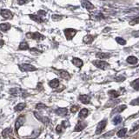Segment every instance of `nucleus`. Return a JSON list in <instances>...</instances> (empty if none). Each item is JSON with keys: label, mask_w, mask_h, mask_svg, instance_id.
Returning a JSON list of instances; mask_svg holds the SVG:
<instances>
[{"label": "nucleus", "mask_w": 139, "mask_h": 139, "mask_svg": "<svg viewBox=\"0 0 139 139\" xmlns=\"http://www.w3.org/2000/svg\"><path fill=\"white\" fill-rule=\"evenodd\" d=\"M92 64H93V65H95L97 68H99V69L103 70H106L109 67L108 63L102 61V60H94V61L92 62Z\"/></svg>", "instance_id": "nucleus-1"}, {"label": "nucleus", "mask_w": 139, "mask_h": 139, "mask_svg": "<svg viewBox=\"0 0 139 139\" xmlns=\"http://www.w3.org/2000/svg\"><path fill=\"white\" fill-rule=\"evenodd\" d=\"M64 32V35H65V37H66L67 40H70L74 37L76 34H77V31L72 28H68V29H65Z\"/></svg>", "instance_id": "nucleus-2"}, {"label": "nucleus", "mask_w": 139, "mask_h": 139, "mask_svg": "<svg viewBox=\"0 0 139 139\" xmlns=\"http://www.w3.org/2000/svg\"><path fill=\"white\" fill-rule=\"evenodd\" d=\"M18 67H19L20 70H22V71H35V70H37L36 67L31 64H19Z\"/></svg>", "instance_id": "nucleus-3"}, {"label": "nucleus", "mask_w": 139, "mask_h": 139, "mask_svg": "<svg viewBox=\"0 0 139 139\" xmlns=\"http://www.w3.org/2000/svg\"><path fill=\"white\" fill-rule=\"evenodd\" d=\"M106 125H107V120L106 119H103L101 122H99V124H97V127L96 130V134L98 135V134H100V133H102L103 130L105 129Z\"/></svg>", "instance_id": "nucleus-4"}, {"label": "nucleus", "mask_w": 139, "mask_h": 139, "mask_svg": "<svg viewBox=\"0 0 139 139\" xmlns=\"http://www.w3.org/2000/svg\"><path fill=\"white\" fill-rule=\"evenodd\" d=\"M26 36L30 37V38L35 39L37 41H41L43 39H45V37L42 34H40L39 32H33V33H27Z\"/></svg>", "instance_id": "nucleus-5"}, {"label": "nucleus", "mask_w": 139, "mask_h": 139, "mask_svg": "<svg viewBox=\"0 0 139 139\" xmlns=\"http://www.w3.org/2000/svg\"><path fill=\"white\" fill-rule=\"evenodd\" d=\"M24 122H25V118H24V116H20L19 118L17 119V121H16V123H15V130H16V131H18L19 128L24 124Z\"/></svg>", "instance_id": "nucleus-6"}, {"label": "nucleus", "mask_w": 139, "mask_h": 139, "mask_svg": "<svg viewBox=\"0 0 139 139\" xmlns=\"http://www.w3.org/2000/svg\"><path fill=\"white\" fill-rule=\"evenodd\" d=\"M0 14L3 18H7V19H10V18H12L13 15L12 12H10V10H7V9H3L1 10V12H0Z\"/></svg>", "instance_id": "nucleus-7"}, {"label": "nucleus", "mask_w": 139, "mask_h": 139, "mask_svg": "<svg viewBox=\"0 0 139 139\" xmlns=\"http://www.w3.org/2000/svg\"><path fill=\"white\" fill-rule=\"evenodd\" d=\"M57 72H58V74L62 78H64V79H67V80L70 79V75L69 74V72L66 71V70H57Z\"/></svg>", "instance_id": "nucleus-8"}, {"label": "nucleus", "mask_w": 139, "mask_h": 139, "mask_svg": "<svg viewBox=\"0 0 139 139\" xmlns=\"http://www.w3.org/2000/svg\"><path fill=\"white\" fill-rule=\"evenodd\" d=\"M55 113L60 116H65L68 114V110L66 108H58L55 110Z\"/></svg>", "instance_id": "nucleus-9"}, {"label": "nucleus", "mask_w": 139, "mask_h": 139, "mask_svg": "<svg viewBox=\"0 0 139 139\" xmlns=\"http://www.w3.org/2000/svg\"><path fill=\"white\" fill-rule=\"evenodd\" d=\"M34 116H36V118L38 120V121H40V122H42V123H43V124H47L49 122H50V120H49V118H45V116H42L41 115H39L38 113L37 112H35L34 111Z\"/></svg>", "instance_id": "nucleus-10"}, {"label": "nucleus", "mask_w": 139, "mask_h": 139, "mask_svg": "<svg viewBox=\"0 0 139 139\" xmlns=\"http://www.w3.org/2000/svg\"><path fill=\"white\" fill-rule=\"evenodd\" d=\"M78 99L80 100L81 103H83L84 104H88V103L91 102V97H90L88 95H81L78 97Z\"/></svg>", "instance_id": "nucleus-11"}, {"label": "nucleus", "mask_w": 139, "mask_h": 139, "mask_svg": "<svg viewBox=\"0 0 139 139\" xmlns=\"http://www.w3.org/2000/svg\"><path fill=\"white\" fill-rule=\"evenodd\" d=\"M86 127V123H84V122H82V121H80V122H78L77 123V124L76 125V127H75V131H81V130H83L84 128Z\"/></svg>", "instance_id": "nucleus-12"}, {"label": "nucleus", "mask_w": 139, "mask_h": 139, "mask_svg": "<svg viewBox=\"0 0 139 139\" xmlns=\"http://www.w3.org/2000/svg\"><path fill=\"white\" fill-rule=\"evenodd\" d=\"M88 115H89L88 109L84 108V109H82V110L79 111V114H78V118H81V119H84V118H87V116H88Z\"/></svg>", "instance_id": "nucleus-13"}, {"label": "nucleus", "mask_w": 139, "mask_h": 139, "mask_svg": "<svg viewBox=\"0 0 139 139\" xmlns=\"http://www.w3.org/2000/svg\"><path fill=\"white\" fill-rule=\"evenodd\" d=\"M81 4H82V6H83L84 8H85V9H87V10H93L94 9V5L89 1H83L81 3Z\"/></svg>", "instance_id": "nucleus-14"}, {"label": "nucleus", "mask_w": 139, "mask_h": 139, "mask_svg": "<svg viewBox=\"0 0 139 139\" xmlns=\"http://www.w3.org/2000/svg\"><path fill=\"white\" fill-rule=\"evenodd\" d=\"M72 64L75 65V66H77L78 68H81L82 66L84 65V63L83 61L80 59V58H72Z\"/></svg>", "instance_id": "nucleus-15"}, {"label": "nucleus", "mask_w": 139, "mask_h": 139, "mask_svg": "<svg viewBox=\"0 0 139 139\" xmlns=\"http://www.w3.org/2000/svg\"><path fill=\"white\" fill-rule=\"evenodd\" d=\"M96 57L99 59H108L110 58V54L103 53V52H97L96 54Z\"/></svg>", "instance_id": "nucleus-16"}, {"label": "nucleus", "mask_w": 139, "mask_h": 139, "mask_svg": "<svg viewBox=\"0 0 139 139\" xmlns=\"http://www.w3.org/2000/svg\"><path fill=\"white\" fill-rule=\"evenodd\" d=\"M30 18H31L32 20L35 22H37V23H42L43 21L42 18H40V16L38 15H34V14H30Z\"/></svg>", "instance_id": "nucleus-17"}, {"label": "nucleus", "mask_w": 139, "mask_h": 139, "mask_svg": "<svg viewBox=\"0 0 139 139\" xmlns=\"http://www.w3.org/2000/svg\"><path fill=\"white\" fill-rule=\"evenodd\" d=\"M49 85L51 88H57V87H58L59 85V80L55 78V79H52L51 81L49 82Z\"/></svg>", "instance_id": "nucleus-18"}, {"label": "nucleus", "mask_w": 139, "mask_h": 139, "mask_svg": "<svg viewBox=\"0 0 139 139\" xmlns=\"http://www.w3.org/2000/svg\"><path fill=\"white\" fill-rule=\"evenodd\" d=\"M108 95L110 96V98H116L118 97H119L120 93L119 92H118L116 91H114V90H111V91H110L108 92Z\"/></svg>", "instance_id": "nucleus-19"}, {"label": "nucleus", "mask_w": 139, "mask_h": 139, "mask_svg": "<svg viewBox=\"0 0 139 139\" xmlns=\"http://www.w3.org/2000/svg\"><path fill=\"white\" fill-rule=\"evenodd\" d=\"M127 63L130 64H136L137 63V58L134 56H130L129 58H127Z\"/></svg>", "instance_id": "nucleus-20"}, {"label": "nucleus", "mask_w": 139, "mask_h": 139, "mask_svg": "<svg viewBox=\"0 0 139 139\" xmlns=\"http://www.w3.org/2000/svg\"><path fill=\"white\" fill-rule=\"evenodd\" d=\"M94 40V37L92 35H86L84 37V42L85 43H91Z\"/></svg>", "instance_id": "nucleus-21"}, {"label": "nucleus", "mask_w": 139, "mask_h": 139, "mask_svg": "<svg viewBox=\"0 0 139 139\" xmlns=\"http://www.w3.org/2000/svg\"><path fill=\"white\" fill-rule=\"evenodd\" d=\"M26 107V104L24 103H18V104H17L14 107V110L16 111H21V110H23L24 108Z\"/></svg>", "instance_id": "nucleus-22"}, {"label": "nucleus", "mask_w": 139, "mask_h": 139, "mask_svg": "<svg viewBox=\"0 0 139 139\" xmlns=\"http://www.w3.org/2000/svg\"><path fill=\"white\" fill-rule=\"evenodd\" d=\"M18 49H19V50H23V51L28 50V49H29L28 43H27L26 41H23V42H21V43L19 45V47H18Z\"/></svg>", "instance_id": "nucleus-23"}, {"label": "nucleus", "mask_w": 139, "mask_h": 139, "mask_svg": "<svg viewBox=\"0 0 139 139\" xmlns=\"http://www.w3.org/2000/svg\"><path fill=\"white\" fill-rule=\"evenodd\" d=\"M126 108H127V106L125 105V104H122V105H120V106H118V108L114 109L113 111H112V114H113V113H116V112H122V111H123V110H124Z\"/></svg>", "instance_id": "nucleus-24"}, {"label": "nucleus", "mask_w": 139, "mask_h": 139, "mask_svg": "<svg viewBox=\"0 0 139 139\" xmlns=\"http://www.w3.org/2000/svg\"><path fill=\"white\" fill-rule=\"evenodd\" d=\"M10 29V24H0V30L3 31H7Z\"/></svg>", "instance_id": "nucleus-25"}, {"label": "nucleus", "mask_w": 139, "mask_h": 139, "mask_svg": "<svg viewBox=\"0 0 139 139\" xmlns=\"http://www.w3.org/2000/svg\"><path fill=\"white\" fill-rule=\"evenodd\" d=\"M130 85H131L132 88H134L136 91H139V78H137V79H136L133 82H131Z\"/></svg>", "instance_id": "nucleus-26"}, {"label": "nucleus", "mask_w": 139, "mask_h": 139, "mask_svg": "<svg viewBox=\"0 0 139 139\" xmlns=\"http://www.w3.org/2000/svg\"><path fill=\"white\" fill-rule=\"evenodd\" d=\"M126 133H127V129L126 128H124V129L119 130L118 133H116V135H118V137H124L126 135Z\"/></svg>", "instance_id": "nucleus-27"}, {"label": "nucleus", "mask_w": 139, "mask_h": 139, "mask_svg": "<svg viewBox=\"0 0 139 139\" xmlns=\"http://www.w3.org/2000/svg\"><path fill=\"white\" fill-rule=\"evenodd\" d=\"M12 129L10 128H7V129H4V130H3V132H2V136L4 137V138H6L7 137H9V135L12 133Z\"/></svg>", "instance_id": "nucleus-28"}, {"label": "nucleus", "mask_w": 139, "mask_h": 139, "mask_svg": "<svg viewBox=\"0 0 139 139\" xmlns=\"http://www.w3.org/2000/svg\"><path fill=\"white\" fill-rule=\"evenodd\" d=\"M122 116H116L115 118H114L113 119H112V123L115 125H118V124H119L120 123L122 122Z\"/></svg>", "instance_id": "nucleus-29"}, {"label": "nucleus", "mask_w": 139, "mask_h": 139, "mask_svg": "<svg viewBox=\"0 0 139 139\" xmlns=\"http://www.w3.org/2000/svg\"><path fill=\"white\" fill-rule=\"evenodd\" d=\"M115 40H116V43H119V45H126V41H125L124 38H122V37H116Z\"/></svg>", "instance_id": "nucleus-30"}, {"label": "nucleus", "mask_w": 139, "mask_h": 139, "mask_svg": "<svg viewBox=\"0 0 139 139\" xmlns=\"http://www.w3.org/2000/svg\"><path fill=\"white\" fill-rule=\"evenodd\" d=\"M63 18V16H60V15H57V14H54L52 15V20L53 21H60Z\"/></svg>", "instance_id": "nucleus-31"}, {"label": "nucleus", "mask_w": 139, "mask_h": 139, "mask_svg": "<svg viewBox=\"0 0 139 139\" xmlns=\"http://www.w3.org/2000/svg\"><path fill=\"white\" fill-rule=\"evenodd\" d=\"M46 108H47V106L45 104H43V103H37L36 105L37 110H41V109H46Z\"/></svg>", "instance_id": "nucleus-32"}, {"label": "nucleus", "mask_w": 139, "mask_h": 139, "mask_svg": "<svg viewBox=\"0 0 139 139\" xmlns=\"http://www.w3.org/2000/svg\"><path fill=\"white\" fill-rule=\"evenodd\" d=\"M139 24V17L134 18V19H133L132 21L130 22V25H135V24Z\"/></svg>", "instance_id": "nucleus-33"}, {"label": "nucleus", "mask_w": 139, "mask_h": 139, "mask_svg": "<svg viewBox=\"0 0 139 139\" xmlns=\"http://www.w3.org/2000/svg\"><path fill=\"white\" fill-rule=\"evenodd\" d=\"M78 109H79L78 105H73L71 106V108H70V111H71L72 113H76L78 110Z\"/></svg>", "instance_id": "nucleus-34"}, {"label": "nucleus", "mask_w": 139, "mask_h": 139, "mask_svg": "<svg viewBox=\"0 0 139 139\" xmlns=\"http://www.w3.org/2000/svg\"><path fill=\"white\" fill-rule=\"evenodd\" d=\"M31 53H35V54H37H37H41L43 51H38L37 48H32V49H31Z\"/></svg>", "instance_id": "nucleus-35"}, {"label": "nucleus", "mask_w": 139, "mask_h": 139, "mask_svg": "<svg viewBox=\"0 0 139 139\" xmlns=\"http://www.w3.org/2000/svg\"><path fill=\"white\" fill-rule=\"evenodd\" d=\"M115 80H116V82H123V81L125 80V77H123V76H119V77H116L115 78Z\"/></svg>", "instance_id": "nucleus-36"}, {"label": "nucleus", "mask_w": 139, "mask_h": 139, "mask_svg": "<svg viewBox=\"0 0 139 139\" xmlns=\"http://www.w3.org/2000/svg\"><path fill=\"white\" fill-rule=\"evenodd\" d=\"M130 103H131L132 105H139V97H138V98H137V99L133 100Z\"/></svg>", "instance_id": "nucleus-37"}, {"label": "nucleus", "mask_w": 139, "mask_h": 139, "mask_svg": "<svg viewBox=\"0 0 139 139\" xmlns=\"http://www.w3.org/2000/svg\"><path fill=\"white\" fill-rule=\"evenodd\" d=\"M114 135V132L113 131H110L109 133H106V134L103 135V137H110V136Z\"/></svg>", "instance_id": "nucleus-38"}, {"label": "nucleus", "mask_w": 139, "mask_h": 139, "mask_svg": "<svg viewBox=\"0 0 139 139\" xmlns=\"http://www.w3.org/2000/svg\"><path fill=\"white\" fill-rule=\"evenodd\" d=\"M37 15H38V16H45L46 15V12H45V10H38Z\"/></svg>", "instance_id": "nucleus-39"}, {"label": "nucleus", "mask_w": 139, "mask_h": 139, "mask_svg": "<svg viewBox=\"0 0 139 139\" xmlns=\"http://www.w3.org/2000/svg\"><path fill=\"white\" fill-rule=\"evenodd\" d=\"M56 130L58 133H61L62 132V125H58V127L56 128Z\"/></svg>", "instance_id": "nucleus-40"}, {"label": "nucleus", "mask_w": 139, "mask_h": 139, "mask_svg": "<svg viewBox=\"0 0 139 139\" xmlns=\"http://www.w3.org/2000/svg\"><path fill=\"white\" fill-rule=\"evenodd\" d=\"M138 129H139V124H137V126L133 127L131 129V130H130V132H134V131H136V130H137Z\"/></svg>", "instance_id": "nucleus-41"}, {"label": "nucleus", "mask_w": 139, "mask_h": 139, "mask_svg": "<svg viewBox=\"0 0 139 139\" xmlns=\"http://www.w3.org/2000/svg\"><path fill=\"white\" fill-rule=\"evenodd\" d=\"M18 4L22 5V4H27V3H28V1H18Z\"/></svg>", "instance_id": "nucleus-42"}, {"label": "nucleus", "mask_w": 139, "mask_h": 139, "mask_svg": "<svg viewBox=\"0 0 139 139\" xmlns=\"http://www.w3.org/2000/svg\"><path fill=\"white\" fill-rule=\"evenodd\" d=\"M4 45V40H0V48L3 47Z\"/></svg>", "instance_id": "nucleus-43"}, {"label": "nucleus", "mask_w": 139, "mask_h": 139, "mask_svg": "<svg viewBox=\"0 0 139 139\" xmlns=\"http://www.w3.org/2000/svg\"><path fill=\"white\" fill-rule=\"evenodd\" d=\"M133 36H135V37H139V31H137V32H133Z\"/></svg>", "instance_id": "nucleus-44"}, {"label": "nucleus", "mask_w": 139, "mask_h": 139, "mask_svg": "<svg viewBox=\"0 0 139 139\" xmlns=\"http://www.w3.org/2000/svg\"><path fill=\"white\" fill-rule=\"evenodd\" d=\"M1 36H2V34H1V33H0V37H1Z\"/></svg>", "instance_id": "nucleus-45"}]
</instances>
